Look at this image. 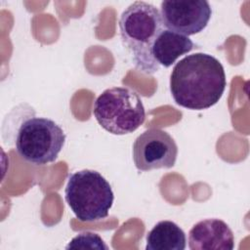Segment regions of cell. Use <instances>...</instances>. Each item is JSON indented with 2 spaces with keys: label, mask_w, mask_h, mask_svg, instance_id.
Here are the masks:
<instances>
[{
  "label": "cell",
  "mask_w": 250,
  "mask_h": 250,
  "mask_svg": "<svg viewBox=\"0 0 250 250\" xmlns=\"http://www.w3.org/2000/svg\"><path fill=\"white\" fill-rule=\"evenodd\" d=\"M160 7L164 26L188 37L205 29L212 15L205 0H168L162 1Z\"/></svg>",
  "instance_id": "52a82bcc"
},
{
  "label": "cell",
  "mask_w": 250,
  "mask_h": 250,
  "mask_svg": "<svg viewBox=\"0 0 250 250\" xmlns=\"http://www.w3.org/2000/svg\"><path fill=\"white\" fill-rule=\"evenodd\" d=\"M177 156L178 146L175 140L161 129L146 130L133 145V160L140 171L172 168Z\"/></svg>",
  "instance_id": "8992f818"
},
{
  "label": "cell",
  "mask_w": 250,
  "mask_h": 250,
  "mask_svg": "<svg viewBox=\"0 0 250 250\" xmlns=\"http://www.w3.org/2000/svg\"><path fill=\"white\" fill-rule=\"evenodd\" d=\"M66 249H107L103 238L94 232L84 231L73 237L67 246Z\"/></svg>",
  "instance_id": "8fae6325"
},
{
  "label": "cell",
  "mask_w": 250,
  "mask_h": 250,
  "mask_svg": "<svg viewBox=\"0 0 250 250\" xmlns=\"http://www.w3.org/2000/svg\"><path fill=\"white\" fill-rule=\"evenodd\" d=\"M227 86L224 66L215 57L205 53L186 56L174 66L170 91L177 104L188 109L202 110L216 104Z\"/></svg>",
  "instance_id": "6da1fadb"
},
{
  "label": "cell",
  "mask_w": 250,
  "mask_h": 250,
  "mask_svg": "<svg viewBox=\"0 0 250 250\" xmlns=\"http://www.w3.org/2000/svg\"><path fill=\"white\" fill-rule=\"evenodd\" d=\"M194 48L193 42L188 36L170 30H163L152 47V55L160 66H171L178 58L189 53Z\"/></svg>",
  "instance_id": "9c48e42d"
},
{
  "label": "cell",
  "mask_w": 250,
  "mask_h": 250,
  "mask_svg": "<svg viewBox=\"0 0 250 250\" xmlns=\"http://www.w3.org/2000/svg\"><path fill=\"white\" fill-rule=\"evenodd\" d=\"M188 247L191 250H232L234 248V235L224 221L205 219L190 229Z\"/></svg>",
  "instance_id": "ba28073f"
},
{
  "label": "cell",
  "mask_w": 250,
  "mask_h": 250,
  "mask_svg": "<svg viewBox=\"0 0 250 250\" xmlns=\"http://www.w3.org/2000/svg\"><path fill=\"white\" fill-rule=\"evenodd\" d=\"M164 30L160 11L152 4L136 1L129 5L119 19L122 44L137 69L145 74H153L159 65L153 59L152 47Z\"/></svg>",
  "instance_id": "7a4b0ae2"
},
{
  "label": "cell",
  "mask_w": 250,
  "mask_h": 250,
  "mask_svg": "<svg viewBox=\"0 0 250 250\" xmlns=\"http://www.w3.org/2000/svg\"><path fill=\"white\" fill-rule=\"evenodd\" d=\"M65 143L62 128L54 120L33 116L19 128L16 149L29 163L45 165L54 162Z\"/></svg>",
  "instance_id": "5b68a950"
},
{
  "label": "cell",
  "mask_w": 250,
  "mask_h": 250,
  "mask_svg": "<svg viewBox=\"0 0 250 250\" xmlns=\"http://www.w3.org/2000/svg\"><path fill=\"white\" fill-rule=\"evenodd\" d=\"M64 195L66 203L82 222L106 218L114 200L111 186L105 178L89 169L69 175Z\"/></svg>",
  "instance_id": "3957f363"
},
{
  "label": "cell",
  "mask_w": 250,
  "mask_h": 250,
  "mask_svg": "<svg viewBox=\"0 0 250 250\" xmlns=\"http://www.w3.org/2000/svg\"><path fill=\"white\" fill-rule=\"evenodd\" d=\"M184 230L172 221L158 222L146 234V250H184Z\"/></svg>",
  "instance_id": "30bf717a"
},
{
  "label": "cell",
  "mask_w": 250,
  "mask_h": 250,
  "mask_svg": "<svg viewBox=\"0 0 250 250\" xmlns=\"http://www.w3.org/2000/svg\"><path fill=\"white\" fill-rule=\"evenodd\" d=\"M93 113L98 123L113 135L133 133L146 120L142 99L137 92L127 87L104 90L97 98Z\"/></svg>",
  "instance_id": "277c9868"
}]
</instances>
